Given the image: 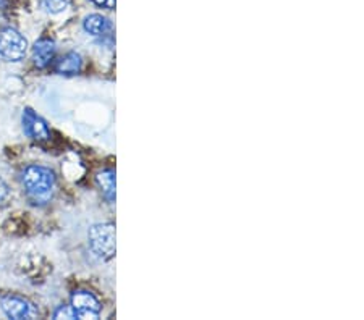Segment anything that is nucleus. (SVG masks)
<instances>
[{"label":"nucleus","mask_w":364,"mask_h":320,"mask_svg":"<svg viewBox=\"0 0 364 320\" xmlns=\"http://www.w3.org/2000/svg\"><path fill=\"white\" fill-rule=\"evenodd\" d=\"M83 68V58L78 52H68L55 62V72L63 77H73L78 75Z\"/></svg>","instance_id":"9"},{"label":"nucleus","mask_w":364,"mask_h":320,"mask_svg":"<svg viewBox=\"0 0 364 320\" xmlns=\"http://www.w3.org/2000/svg\"><path fill=\"white\" fill-rule=\"evenodd\" d=\"M92 4H96L97 7L107 9V10H114L115 9V0H91Z\"/></svg>","instance_id":"13"},{"label":"nucleus","mask_w":364,"mask_h":320,"mask_svg":"<svg viewBox=\"0 0 364 320\" xmlns=\"http://www.w3.org/2000/svg\"><path fill=\"white\" fill-rule=\"evenodd\" d=\"M70 306H72V309L75 312V317L81 320H86V319L96 320L99 319V316H101V311H102L101 301H99L91 291H86V289L75 291L72 294Z\"/></svg>","instance_id":"4"},{"label":"nucleus","mask_w":364,"mask_h":320,"mask_svg":"<svg viewBox=\"0 0 364 320\" xmlns=\"http://www.w3.org/2000/svg\"><path fill=\"white\" fill-rule=\"evenodd\" d=\"M0 306H2V311L9 319L15 320H23V319H34L38 317V307L33 304L31 301L26 298H21V296L15 294H7L0 298Z\"/></svg>","instance_id":"5"},{"label":"nucleus","mask_w":364,"mask_h":320,"mask_svg":"<svg viewBox=\"0 0 364 320\" xmlns=\"http://www.w3.org/2000/svg\"><path fill=\"white\" fill-rule=\"evenodd\" d=\"M83 29L90 36L101 39V43L105 39L112 40V23L99 13L87 15L83 21Z\"/></svg>","instance_id":"7"},{"label":"nucleus","mask_w":364,"mask_h":320,"mask_svg":"<svg viewBox=\"0 0 364 320\" xmlns=\"http://www.w3.org/2000/svg\"><path fill=\"white\" fill-rule=\"evenodd\" d=\"M96 183L99 188H101L102 194L105 196L110 204L115 202V172L112 168H107V170H102L96 175Z\"/></svg>","instance_id":"10"},{"label":"nucleus","mask_w":364,"mask_h":320,"mask_svg":"<svg viewBox=\"0 0 364 320\" xmlns=\"http://www.w3.org/2000/svg\"><path fill=\"white\" fill-rule=\"evenodd\" d=\"M7 196H9V186L0 180V202L7 199Z\"/></svg>","instance_id":"15"},{"label":"nucleus","mask_w":364,"mask_h":320,"mask_svg":"<svg viewBox=\"0 0 364 320\" xmlns=\"http://www.w3.org/2000/svg\"><path fill=\"white\" fill-rule=\"evenodd\" d=\"M28 40L15 28L0 29V58L5 62H21L26 57Z\"/></svg>","instance_id":"3"},{"label":"nucleus","mask_w":364,"mask_h":320,"mask_svg":"<svg viewBox=\"0 0 364 320\" xmlns=\"http://www.w3.org/2000/svg\"><path fill=\"white\" fill-rule=\"evenodd\" d=\"M9 11V0H0V21L7 16Z\"/></svg>","instance_id":"14"},{"label":"nucleus","mask_w":364,"mask_h":320,"mask_svg":"<svg viewBox=\"0 0 364 320\" xmlns=\"http://www.w3.org/2000/svg\"><path fill=\"white\" fill-rule=\"evenodd\" d=\"M87 241H90L92 254L99 260H110L115 255V224L105 222L92 225L87 231Z\"/></svg>","instance_id":"2"},{"label":"nucleus","mask_w":364,"mask_h":320,"mask_svg":"<svg viewBox=\"0 0 364 320\" xmlns=\"http://www.w3.org/2000/svg\"><path fill=\"white\" fill-rule=\"evenodd\" d=\"M21 183L29 199L34 204H44L54 194L55 173L43 165H28L21 172Z\"/></svg>","instance_id":"1"},{"label":"nucleus","mask_w":364,"mask_h":320,"mask_svg":"<svg viewBox=\"0 0 364 320\" xmlns=\"http://www.w3.org/2000/svg\"><path fill=\"white\" fill-rule=\"evenodd\" d=\"M41 5L47 13L57 15L70 7V0H41Z\"/></svg>","instance_id":"11"},{"label":"nucleus","mask_w":364,"mask_h":320,"mask_svg":"<svg viewBox=\"0 0 364 320\" xmlns=\"http://www.w3.org/2000/svg\"><path fill=\"white\" fill-rule=\"evenodd\" d=\"M21 123H23V131L26 133V136H29L34 141H49L50 139V130L47 126L46 120L41 118V116L34 112L31 109H25L21 116Z\"/></svg>","instance_id":"6"},{"label":"nucleus","mask_w":364,"mask_h":320,"mask_svg":"<svg viewBox=\"0 0 364 320\" xmlns=\"http://www.w3.org/2000/svg\"><path fill=\"white\" fill-rule=\"evenodd\" d=\"M54 319H68V320H73L75 317V312L72 309V306H60L57 307V311L54 312Z\"/></svg>","instance_id":"12"},{"label":"nucleus","mask_w":364,"mask_h":320,"mask_svg":"<svg viewBox=\"0 0 364 320\" xmlns=\"http://www.w3.org/2000/svg\"><path fill=\"white\" fill-rule=\"evenodd\" d=\"M55 57V43L49 38L39 39L33 48V63L38 68H47L54 62Z\"/></svg>","instance_id":"8"}]
</instances>
